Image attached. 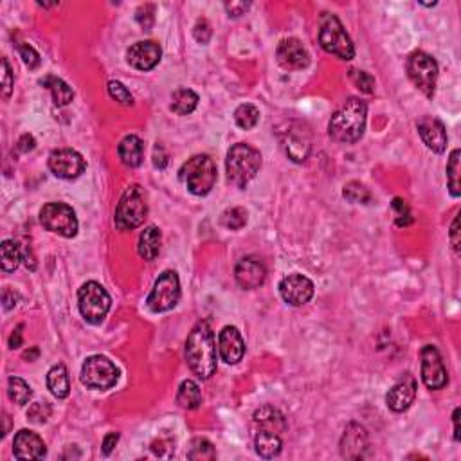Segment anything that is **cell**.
I'll use <instances>...</instances> for the list:
<instances>
[{
	"label": "cell",
	"instance_id": "cell-8",
	"mask_svg": "<svg viewBox=\"0 0 461 461\" xmlns=\"http://www.w3.org/2000/svg\"><path fill=\"white\" fill-rule=\"evenodd\" d=\"M281 146L294 163H305L312 150L310 128L305 123L289 121L277 130Z\"/></svg>",
	"mask_w": 461,
	"mask_h": 461
},
{
	"label": "cell",
	"instance_id": "cell-6",
	"mask_svg": "<svg viewBox=\"0 0 461 461\" xmlns=\"http://www.w3.org/2000/svg\"><path fill=\"white\" fill-rule=\"evenodd\" d=\"M319 43L326 53L340 60H352L355 56V47H353L352 38L346 33L339 18L333 17V15H326L321 22Z\"/></svg>",
	"mask_w": 461,
	"mask_h": 461
},
{
	"label": "cell",
	"instance_id": "cell-23",
	"mask_svg": "<svg viewBox=\"0 0 461 461\" xmlns=\"http://www.w3.org/2000/svg\"><path fill=\"white\" fill-rule=\"evenodd\" d=\"M416 397V380L411 375H406L399 384H394L386 397L387 407L394 413L407 411Z\"/></svg>",
	"mask_w": 461,
	"mask_h": 461
},
{
	"label": "cell",
	"instance_id": "cell-25",
	"mask_svg": "<svg viewBox=\"0 0 461 461\" xmlns=\"http://www.w3.org/2000/svg\"><path fill=\"white\" fill-rule=\"evenodd\" d=\"M119 159L128 168H137L143 163L144 157V143L137 135H126L118 146Z\"/></svg>",
	"mask_w": 461,
	"mask_h": 461
},
{
	"label": "cell",
	"instance_id": "cell-5",
	"mask_svg": "<svg viewBox=\"0 0 461 461\" xmlns=\"http://www.w3.org/2000/svg\"><path fill=\"white\" fill-rule=\"evenodd\" d=\"M181 179L191 193L204 197L214 188L216 166L209 156H195L188 163H184L181 170Z\"/></svg>",
	"mask_w": 461,
	"mask_h": 461
},
{
	"label": "cell",
	"instance_id": "cell-45",
	"mask_svg": "<svg viewBox=\"0 0 461 461\" xmlns=\"http://www.w3.org/2000/svg\"><path fill=\"white\" fill-rule=\"evenodd\" d=\"M2 69H4V72H2V97L8 99L13 90V72L11 67H9L8 58L2 60Z\"/></svg>",
	"mask_w": 461,
	"mask_h": 461
},
{
	"label": "cell",
	"instance_id": "cell-54",
	"mask_svg": "<svg viewBox=\"0 0 461 461\" xmlns=\"http://www.w3.org/2000/svg\"><path fill=\"white\" fill-rule=\"evenodd\" d=\"M453 422H454V440L460 441V409H454Z\"/></svg>",
	"mask_w": 461,
	"mask_h": 461
},
{
	"label": "cell",
	"instance_id": "cell-21",
	"mask_svg": "<svg viewBox=\"0 0 461 461\" xmlns=\"http://www.w3.org/2000/svg\"><path fill=\"white\" fill-rule=\"evenodd\" d=\"M219 352L227 364H238L245 355V343L236 326L222 328L219 336Z\"/></svg>",
	"mask_w": 461,
	"mask_h": 461
},
{
	"label": "cell",
	"instance_id": "cell-4",
	"mask_svg": "<svg viewBox=\"0 0 461 461\" xmlns=\"http://www.w3.org/2000/svg\"><path fill=\"white\" fill-rule=\"evenodd\" d=\"M146 214V193H144L141 186L134 184L123 193L113 220H116V227H118L119 230H134L137 229L139 226H143Z\"/></svg>",
	"mask_w": 461,
	"mask_h": 461
},
{
	"label": "cell",
	"instance_id": "cell-51",
	"mask_svg": "<svg viewBox=\"0 0 461 461\" xmlns=\"http://www.w3.org/2000/svg\"><path fill=\"white\" fill-rule=\"evenodd\" d=\"M118 441H119L118 432H109V434L105 436V440H103V454H105V456L112 454V450L116 449Z\"/></svg>",
	"mask_w": 461,
	"mask_h": 461
},
{
	"label": "cell",
	"instance_id": "cell-22",
	"mask_svg": "<svg viewBox=\"0 0 461 461\" xmlns=\"http://www.w3.org/2000/svg\"><path fill=\"white\" fill-rule=\"evenodd\" d=\"M160 47L156 42H137L128 49L126 58L132 67L139 69V71H151L157 63L160 62Z\"/></svg>",
	"mask_w": 461,
	"mask_h": 461
},
{
	"label": "cell",
	"instance_id": "cell-27",
	"mask_svg": "<svg viewBox=\"0 0 461 461\" xmlns=\"http://www.w3.org/2000/svg\"><path fill=\"white\" fill-rule=\"evenodd\" d=\"M160 243H163V235H160L159 227L150 226L141 233L139 236V245L137 252L143 260L151 261L156 260L157 254L160 251Z\"/></svg>",
	"mask_w": 461,
	"mask_h": 461
},
{
	"label": "cell",
	"instance_id": "cell-49",
	"mask_svg": "<svg viewBox=\"0 0 461 461\" xmlns=\"http://www.w3.org/2000/svg\"><path fill=\"white\" fill-rule=\"evenodd\" d=\"M251 8V2H227L226 9L229 13V17H240L245 15V11Z\"/></svg>",
	"mask_w": 461,
	"mask_h": 461
},
{
	"label": "cell",
	"instance_id": "cell-42",
	"mask_svg": "<svg viewBox=\"0 0 461 461\" xmlns=\"http://www.w3.org/2000/svg\"><path fill=\"white\" fill-rule=\"evenodd\" d=\"M393 209L394 213H397V226L406 227L413 222L411 211H409V206L406 204V200H402V198H394Z\"/></svg>",
	"mask_w": 461,
	"mask_h": 461
},
{
	"label": "cell",
	"instance_id": "cell-46",
	"mask_svg": "<svg viewBox=\"0 0 461 461\" xmlns=\"http://www.w3.org/2000/svg\"><path fill=\"white\" fill-rule=\"evenodd\" d=\"M211 33H213V31H211L209 22H207L206 18H200V20L197 22V25H195V29H193L195 38H197L200 43H207V42H209Z\"/></svg>",
	"mask_w": 461,
	"mask_h": 461
},
{
	"label": "cell",
	"instance_id": "cell-26",
	"mask_svg": "<svg viewBox=\"0 0 461 461\" xmlns=\"http://www.w3.org/2000/svg\"><path fill=\"white\" fill-rule=\"evenodd\" d=\"M254 447L256 453L260 454L265 460H270V457H276L281 453V447H283V440H281V434L273 431H265V429H256V436H254Z\"/></svg>",
	"mask_w": 461,
	"mask_h": 461
},
{
	"label": "cell",
	"instance_id": "cell-20",
	"mask_svg": "<svg viewBox=\"0 0 461 461\" xmlns=\"http://www.w3.org/2000/svg\"><path fill=\"white\" fill-rule=\"evenodd\" d=\"M13 454L20 460H42L47 454L46 443L36 432L22 429L13 441Z\"/></svg>",
	"mask_w": 461,
	"mask_h": 461
},
{
	"label": "cell",
	"instance_id": "cell-35",
	"mask_svg": "<svg viewBox=\"0 0 461 461\" xmlns=\"http://www.w3.org/2000/svg\"><path fill=\"white\" fill-rule=\"evenodd\" d=\"M460 150H453L447 163V182H449V191L453 197H460L461 195V184H460Z\"/></svg>",
	"mask_w": 461,
	"mask_h": 461
},
{
	"label": "cell",
	"instance_id": "cell-19",
	"mask_svg": "<svg viewBox=\"0 0 461 461\" xmlns=\"http://www.w3.org/2000/svg\"><path fill=\"white\" fill-rule=\"evenodd\" d=\"M416 126H418L420 137L427 144L429 150L434 153H443L447 148V130H445L443 123L432 116H424Z\"/></svg>",
	"mask_w": 461,
	"mask_h": 461
},
{
	"label": "cell",
	"instance_id": "cell-52",
	"mask_svg": "<svg viewBox=\"0 0 461 461\" xmlns=\"http://www.w3.org/2000/svg\"><path fill=\"white\" fill-rule=\"evenodd\" d=\"M22 330H24V324H18L15 330H13L11 337H9V348H20L22 346Z\"/></svg>",
	"mask_w": 461,
	"mask_h": 461
},
{
	"label": "cell",
	"instance_id": "cell-29",
	"mask_svg": "<svg viewBox=\"0 0 461 461\" xmlns=\"http://www.w3.org/2000/svg\"><path fill=\"white\" fill-rule=\"evenodd\" d=\"M198 105V96L191 88H179L172 96V110L177 116H188Z\"/></svg>",
	"mask_w": 461,
	"mask_h": 461
},
{
	"label": "cell",
	"instance_id": "cell-41",
	"mask_svg": "<svg viewBox=\"0 0 461 461\" xmlns=\"http://www.w3.org/2000/svg\"><path fill=\"white\" fill-rule=\"evenodd\" d=\"M50 416V406L47 402H36L29 407L27 418L34 424H46Z\"/></svg>",
	"mask_w": 461,
	"mask_h": 461
},
{
	"label": "cell",
	"instance_id": "cell-50",
	"mask_svg": "<svg viewBox=\"0 0 461 461\" xmlns=\"http://www.w3.org/2000/svg\"><path fill=\"white\" fill-rule=\"evenodd\" d=\"M34 146H36V141H34L33 135L24 134L20 139H18L17 150L20 151V153H29V151L34 150Z\"/></svg>",
	"mask_w": 461,
	"mask_h": 461
},
{
	"label": "cell",
	"instance_id": "cell-30",
	"mask_svg": "<svg viewBox=\"0 0 461 461\" xmlns=\"http://www.w3.org/2000/svg\"><path fill=\"white\" fill-rule=\"evenodd\" d=\"M42 85L49 88L50 94H53V101H55V105L58 106H67L72 101V97H74L72 88L63 80L56 78V76H47L46 80L42 81Z\"/></svg>",
	"mask_w": 461,
	"mask_h": 461
},
{
	"label": "cell",
	"instance_id": "cell-9",
	"mask_svg": "<svg viewBox=\"0 0 461 461\" xmlns=\"http://www.w3.org/2000/svg\"><path fill=\"white\" fill-rule=\"evenodd\" d=\"M407 74L418 90L427 97L434 96L438 81V63L424 50H416L407 58Z\"/></svg>",
	"mask_w": 461,
	"mask_h": 461
},
{
	"label": "cell",
	"instance_id": "cell-39",
	"mask_svg": "<svg viewBox=\"0 0 461 461\" xmlns=\"http://www.w3.org/2000/svg\"><path fill=\"white\" fill-rule=\"evenodd\" d=\"M350 78H352L353 85H355L359 90L366 94H373L375 90V80L373 76H369L368 72L364 71H357V69H352L350 71Z\"/></svg>",
	"mask_w": 461,
	"mask_h": 461
},
{
	"label": "cell",
	"instance_id": "cell-18",
	"mask_svg": "<svg viewBox=\"0 0 461 461\" xmlns=\"http://www.w3.org/2000/svg\"><path fill=\"white\" fill-rule=\"evenodd\" d=\"M238 285L245 290L260 289L267 277V268L258 258H243L238 261L235 270Z\"/></svg>",
	"mask_w": 461,
	"mask_h": 461
},
{
	"label": "cell",
	"instance_id": "cell-7",
	"mask_svg": "<svg viewBox=\"0 0 461 461\" xmlns=\"http://www.w3.org/2000/svg\"><path fill=\"white\" fill-rule=\"evenodd\" d=\"M110 296L99 283L87 281L78 292V306L83 319L90 324H99L110 310Z\"/></svg>",
	"mask_w": 461,
	"mask_h": 461
},
{
	"label": "cell",
	"instance_id": "cell-48",
	"mask_svg": "<svg viewBox=\"0 0 461 461\" xmlns=\"http://www.w3.org/2000/svg\"><path fill=\"white\" fill-rule=\"evenodd\" d=\"M18 301H20V296H18L15 290L11 289H4V292H2V303H4V310H11V308H15V306L18 305Z\"/></svg>",
	"mask_w": 461,
	"mask_h": 461
},
{
	"label": "cell",
	"instance_id": "cell-36",
	"mask_svg": "<svg viewBox=\"0 0 461 461\" xmlns=\"http://www.w3.org/2000/svg\"><path fill=\"white\" fill-rule=\"evenodd\" d=\"M188 457L189 460H198V461H204V460H216V450H214L213 443H211L209 440H206V438H195L193 441H191V447H189V453H188Z\"/></svg>",
	"mask_w": 461,
	"mask_h": 461
},
{
	"label": "cell",
	"instance_id": "cell-47",
	"mask_svg": "<svg viewBox=\"0 0 461 461\" xmlns=\"http://www.w3.org/2000/svg\"><path fill=\"white\" fill-rule=\"evenodd\" d=\"M153 166L159 170H164L168 166V153H166L163 144L159 143L156 144V150H153Z\"/></svg>",
	"mask_w": 461,
	"mask_h": 461
},
{
	"label": "cell",
	"instance_id": "cell-10",
	"mask_svg": "<svg viewBox=\"0 0 461 461\" xmlns=\"http://www.w3.org/2000/svg\"><path fill=\"white\" fill-rule=\"evenodd\" d=\"M40 222L47 230L63 238H74L78 235V219L71 206L62 202L47 204L40 211Z\"/></svg>",
	"mask_w": 461,
	"mask_h": 461
},
{
	"label": "cell",
	"instance_id": "cell-38",
	"mask_svg": "<svg viewBox=\"0 0 461 461\" xmlns=\"http://www.w3.org/2000/svg\"><path fill=\"white\" fill-rule=\"evenodd\" d=\"M343 195L346 200L353 202V204H368L369 200H371V193L368 191V188H366L364 184H361V182H348V184L344 186L343 189Z\"/></svg>",
	"mask_w": 461,
	"mask_h": 461
},
{
	"label": "cell",
	"instance_id": "cell-24",
	"mask_svg": "<svg viewBox=\"0 0 461 461\" xmlns=\"http://www.w3.org/2000/svg\"><path fill=\"white\" fill-rule=\"evenodd\" d=\"M254 425L256 429H265V431L277 432L283 436V432L287 431L285 416L281 415L280 409L273 406H263L254 413Z\"/></svg>",
	"mask_w": 461,
	"mask_h": 461
},
{
	"label": "cell",
	"instance_id": "cell-28",
	"mask_svg": "<svg viewBox=\"0 0 461 461\" xmlns=\"http://www.w3.org/2000/svg\"><path fill=\"white\" fill-rule=\"evenodd\" d=\"M47 387L56 399H67L71 393V382H69L67 368L63 364H56L47 373Z\"/></svg>",
	"mask_w": 461,
	"mask_h": 461
},
{
	"label": "cell",
	"instance_id": "cell-12",
	"mask_svg": "<svg viewBox=\"0 0 461 461\" xmlns=\"http://www.w3.org/2000/svg\"><path fill=\"white\" fill-rule=\"evenodd\" d=\"M181 299V281L175 270H164L156 281L150 296L146 299V305L151 312H168Z\"/></svg>",
	"mask_w": 461,
	"mask_h": 461
},
{
	"label": "cell",
	"instance_id": "cell-3",
	"mask_svg": "<svg viewBox=\"0 0 461 461\" xmlns=\"http://www.w3.org/2000/svg\"><path fill=\"white\" fill-rule=\"evenodd\" d=\"M261 168L260 151L252 148L251 144L238 143L230 148L227 153L226 170L227 179L236 188H245L256 177Z\"/></svg>",
	"mask_w": 461,
	"mask_h": 461
},
{
	"label": "cell",
	"instance_id": "cell-33",
	"mask_svg": "<svg viewBox=\"0 0 461 461\" xmlns=\"http://www.w3.org/2000/svg\"><path fill=\"white\" fill-rule=\"evenodd\" d=\"M8 394L17 406H25L33 397V391H31L29 384L22 380L20 377H11L8 380Z\"/></svg>",
	"mask_w": 461,
	"mask_h": 461
},
{
	"label": "cell",
	"instance_id": "cell-17",
	"mask_svg": "<svg viewBox=\"0 0 461 461\" xmlns=\"http://www.w3.org/2000/svg\"><path fill=\"white\" fill-rule=\"evenodd\" d=\"M368 447V432L362 425L353 422L344 429L343 438H340V454H343V457H346V460H362L366 456Z\"/></svg>",
	"mask_w": 461,
	"mask_h": 461
},
{
	"label": "cell",
	"instance_id": "cell-1",
	"mask_svg": "<svg viewBox=\"0 0 461 461\" xmlns=\"http://www.w3.org/2000/svg\"><path fill=\"white\" fill-rule=\"evenodd\" d=\"M186 362L202 380H207L216 371V344L207 321H198L186 340Z\"/></svg>",
	"mask_w": 461,
	"mask_h": 461
},
{
	"label": "cell",
	"instance_id": "cell-13",
	"mask_svg": "<svg viewBox=\"0 0 461 461\" xmlns=\"http://www.w3.org/2000/svg\"><path fill=\"white\" fill-rule=\"evenodd\" d=\"M422 380L429 390H443L449 382V373L445 368L441 355L434 346L422 350Z\"/></svg>",
	"mask_w": 461,
	"mask_h": 461
},
{
	"label": "cell",
	"instance_id": "cell-55",
	"mask_svg": "<svg viewBox=\"0 0 461 461\" xmlns=\"http://www.w3.org/2000/svg\"><path fill=\"white\" fill-rule=\"evenodd\" d=\"M4 432H2V436H6V434H8L9 432V425H11V420H9V416L8 415H4Z\"/></svg>",
	"mask_w": 461,
	"mask_h": 461
},
{
	"label": "cell",
	"instance_id": "cell-15",
	"mask_svg": "<svg viewBox=\"0 0 461 461\" xmlns=\"http://www.w3.org/2000/svg\"><path fill=\"white\" fill-rule=\"evenodd\" d=\"M283 301L292 306H303L314 298V283L303 274H289L280 283Z\"/></svg>",
	"mask_w": 461,
	"mask_h": 461
},
{
	"label": "cell",
	"instance_id": "cell-32",
	"mask_svg": "<svg viewBox=\"0 0 461 461\" xmlns=\"http://www.w3.org/2000/svg\"><path fill=\"white\" fill-rule=\"evenodd\" d=\"M22 261V251L17 243L6 240L0 245V265L4 273H15Z\"/></svg>",
	"mask_w": 461,
	"mask_h": 461
},
{
	"label": "cell",
	"instance_id": "cell-16",
	"mask_svg": "<svg viewBox=\"0 0 461 461\" xmlns=\"http://www.w3.org/2000/svg\"><path fill=\"white\" fill-rule=\"evenodd\" d=\"M277 63L285 71H303L310 65V55L298 38H287L277 46Z\"/></svg>",
	"mask_w": 461,
	"mask_h": 461
},
{
	"label": "cell",
	"instance_id": "cell-43",
	"mask_svg": "<svg viewBox=\"0 0 461 461\" xmlns=\"http://www.w3.org/2000/svg\"><path fill=\"white\" fill-rule=\"evenodd\" d=\"M17 49L18 53H20L22 60H24L25 67L36 69L38 65H40V55H38L36 50H34L29 43H24V42L17 43Z\"/></svg>",
	"mask_w": 461,
	"mask_h": 461
},
{
	"label": "cell",
	"instance_id": "cell-14",
	"mask_svg": "<svg viewBox=\"0 0 461 461\" xmlns=\"http://www.w3.org/2000/svg\"><path fill=\"white\" fill-rule=\"evenodd\" d=\"M85 159L74 150H55L49 156V170L55 173L58 179L72 181L78 179L85 172Z\"/></svg>",
	"mask_w": 461,
	"mask_h": 461
},
{
	"label": "cell",
	"instance_id": "cell-40",
	"mask_svg": "<svg viewBox=\"0 0 461 461\" xmlns=\"http://www.w3.org/2000/svg\"><path fill=\"white\" fill-rule=\"evenodd\" d=\"M109 94L112 99H116L121 105H132L134 97H132L130 90L121 83V81H110L109 83Z\"/></svg>",
	"mask_w": 461,
	"mask_h": 461
},
{
	"label": "cell",
	"instance_id": "cell-31",
	"mask_svg": "<svg viewBox=\"0 0 461 461\" xmlns=\"http://www.w3.org/2000/svg\"><path fill=\"white\" fill-rule=\"evenodd\" d=\"M177 402L184 409H197L202 404V391L197 382L184 380L177 393Z\"/></svg>",
	"mask_w": 461,
	"mask_h": 461
},
{
	"label": "cell",
	"instance_id": "cell-34",
	"mask_svg": "<svg viewBox=\"0 0 461 461\" xmlns=\"http://www.w3.org/2000/svg\"><path fill=\"white\" fill-rule=\"evenodd\" d=\"M235 121L243 130H251L260 121V110L256 109L251 103L240 105L235 112Z\"/></svg>",
	"mask_w": 461,
	"mask_h": 461
},
{
	"label": "cell",
	"instance_id": "cell-44",
	"mask_svg": "<svg viewBox=\"0 0 461 461\" xmlns=\"http://www.w3.org/2000/svg\"><path fill=\"white\" fill-rule=\"evenodd\" d=\"M156 8L151 4H144L137 9V22L143 25L144 29H150L151 25H153V20H156Z\"/></svg>",
	"mask_w": 461,
	"mask_h": 461
},
{
	"label": "cell",
	"instance_id": "cell-56",
	"mask_svg": "<svg viewBox=\"0 0 461 461\" xmlns=\"http://www.w3.org/2000/svg\"><path fill=\"white\" fill-rule=\"evenodd\" d=\"M36 357H38V350L36 348H34L33 350V352H27V353H25V355H24V359H29V361H33V359H36Z\"/></svg>",
	"mask_w": 461,
	"mask_h": 461
},
{
	"label": "cell",
	"instance_id": "cell-53",
	"mask_svg": "<svg viewBox=\"0 0 461 461\" xmlns=\"http://www.w3.org/2000/svg\"><path fill=\"white\" fill-rule=\"evenodd\" d=\"M457 226H460V219L456 216L453 222V227H450V243H453L454 251L460 252V238H457V233H460V230H457Z\"/></svg>",
	"mask_w": 461,
	"mask_h": 461
},
{
	"label": "cell",
	"instance_id": "cell-37",
	"mask_svg": "<svg viewBox=\"0 0 461 461\" xmlns=\"http://www.w3.org/2000/svg\"><path fill=\"white\" fill-rule=\"evenodd\" d=\"M220 223H222L226 229L230 230L242 229V227L247 223V211L243 209V207H230V209L223 211L222 213Z\"/></svg>",
	"mask_w": 461,
	"mask_h": 461
},
{
	"label": "cell",
	"instance_id": "cell-2",
	"mask_svg": "<svg viewBox=\"0 0 461 461\" xmlns=\"http://www.w3.org/2000/svg\"><path fill=\"white\" fill-rule=\"evenodd\" d=\"M368 106L359 97H350L330 119L328 134L337 143H357L364 135Z\"/></svg>",
	"mask_w": 461,
	"mask_h": 461
},
{
	"label": "cell",
	"instance_id": "cell-11",
	"mask_svg": "<svg viewBox=\"0 0 461 461\" xmlns=\"http://www.w3.org/2000/svg\"><path fill=\"white\" fill-rule=\"evenodd\" d=\"M119 378L118 368L103 355L88 357L81 366V382L90 390H110Z\"/></svg>",
	"mask_w": 461,
	"mask_h": 461
}]
</instances>
